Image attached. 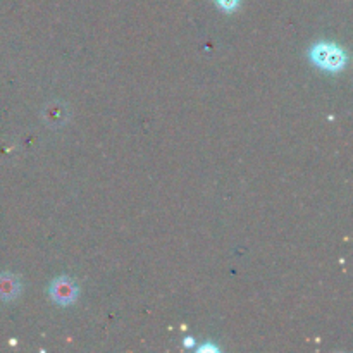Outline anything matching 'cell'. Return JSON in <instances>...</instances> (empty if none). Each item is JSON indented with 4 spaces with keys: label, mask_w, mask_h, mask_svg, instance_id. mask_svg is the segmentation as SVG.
Here are the masks:
<instances>
[{
    "label": "cell",
    "mask_w": 353,
    "mask_h": 353,
    "mask_svg": "<svg viewBox=\"0 0 353 353\" xmlns=\"http://www.w3.org/2000/svg\"><path fill=\"white\" fill-rule=\"evenodd\" d=\"M21 292V283L10 272H2L0 274V299L14 300Z\"/></svg>",
    "instance_id": "3957f363"
},
{
    "label": "cell",
    "mask_w": 353,
    "mask_h": 353,
    "mask_svg": "<svg viewBox=\"0 0 353 353\" xmlns=\"http://www.w3.org/2000/svg\"><path fill=\"white\" fill-rule=\"evenodd\" d=\"M50 296L59 305H71L78 296V286L72 279L62 276L50 285Z\"/></svg>",
    "instance_id": "7a4b0ae2"
},
{
    "label": "cell",
    "mask_w": 353,
    "mask_h": 353,
    "mask_svg": "<svg viewBox=\"0 0 353 353\" xmlns=\"http://www.w3.org/2000/svg\"><path fill=\"white\" fill-rule=\"evenodd\" d=\"M217 3H219V6L223 7V9L233 10L234 7H236L238 3H240V0H217Z\"/></svg>",
    "instance_id": "5b68a950"
},
{
    "label": "cell",
    "mask_w": 353,
    "mask_h": 353,
    "mask_svg": "<svg viewBox=\"0 0 353 353\" xmlns=\"http://www.w3.org/2000/svg\"><path fill=\"white\" fill-rule=\"evenodd\" d=\"M43 117L47 123L52 124V126L62 124L65 121V109L62 105H57V103H48V105L45 107Z\"/></svg>",
    "instance_id": "277c9868"
},
{
    "label": "cell",
    "mask_w": 353,
    "mask_h": 353,
    "mask_svg": "<svg viewBox=\"0 0 353 353\" xmlns=\"http://www.w3.org/2000/svg\"><path fill=\"white\" fill-rule=\"evenodd\" d=\"M310 59L316 65L326 69V71H340L347 62V55L340 47L333 43H319L310 52Z\"/></svg>",
    "instance_id": "6da1fadb"
}]
</instances>
